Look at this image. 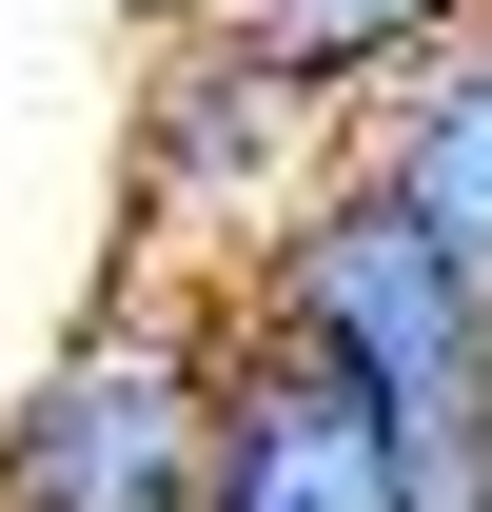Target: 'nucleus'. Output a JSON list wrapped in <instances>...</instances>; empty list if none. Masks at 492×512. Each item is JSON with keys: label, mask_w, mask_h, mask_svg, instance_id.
Returning <instances> with one entry per match:
<instances>
[{"label": "nucleus", "mask_w": 492, "mask_h": 512, "mask_svg": "<svg viewBox=\"0 0 492 512\" xmlns=\"http://www.w3.org/2000/svg\"><path fill=\"white\" fill-rule=\"evenodd\" d=\"M237 316H256V335H296V355H335L355 394H394V414H414V453L492 414V296L414 237V197H374V178H335L296 237L256 256Z\"/></svg>", "instance_id": "7ed1b4c3"}, {"label": "nucleus", "mask_w": 492, "mask_h": 512, "mask_svg": "<svg viewBox=\"0 0 492 512\" xmlns=\"http://www.w3.org/2000/svg\"><path fill=\"white\" fill-rule=\"evenodd\" d=\"M217 316H237V296H217ZM217 512H433L414 493V414L237 316V375H217Z\"/></svg>", "instance_id": "20e7f679"}, {"label": "nucleus", "mask_w": 492, "mask_h": 512, "mask_svg": "<svg viewBox=\"0 0 492 512\" xmlns=\"http://www.w3.org/2000/svg\"><path fill=\"white\" fill-rule=\"evenodd\" d=\"M355 178H374V197H414V237L492 296V20L453 40V60H414V79L355 119Z\"/></svg>", "instance_id": "39448f33"}, {"label": "nucleus", "mask_w": 492, "mask_h": 512, "mask_svg": "<svg viewBox=\"0 0 492 512\" xmlns=\"http://www.w3.org/2000/svg\"><path fill=\"white\" fill-rule=\"evenodd\" d=\"M217 20H237L276 79H315V99H355V119H374L414 60H453V40H473L492 0H217Z\"/></svg>", "instance_id": "423d86ee"}, {"label": "nucleus", "mask_w": 492, "mask_h": 512, "mask_svg": "<svg viewBox=\"0 0 492 512\" xmlns=\"http://www.w3.org/2000/svg\"><path fill=\"white\" fill-rule=\"evenodd\" d=\"M335 178H355V99L276 79L217 0L138 40V217H158L178 256H217V296H237V276L296 237Z\"/></svg>", "instance_id": "f03ea898"}, {"label": "nucleus", "mask_w": 492, "mask_h": 512, "mask_svg": "<svg viewBox=\"0 0 492 512\" xmlns=\"http://www.w3.org/2000/svg\"><path fill=\"white\" fill-rule=\"evenodd\" d=\"M217 375L237 316L197 276H119L0 414V512H217Z\"/></svg>", "instance_id": "f257e3e1"}]
</instances>
